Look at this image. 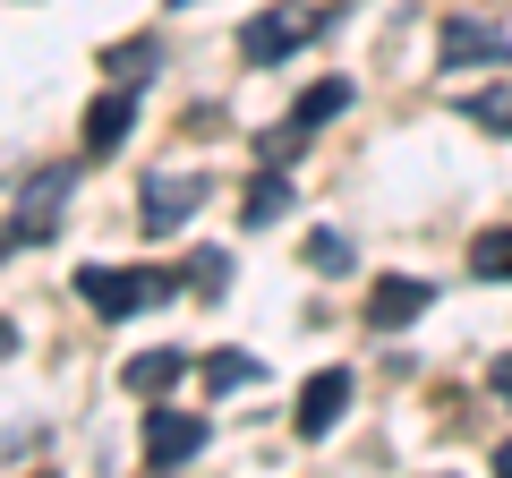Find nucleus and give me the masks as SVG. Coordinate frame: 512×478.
<instances>
[{
	"mask_svg": "<svg viewBox=\"0 0 512 478\" xmlns=\"http://www.w3.org/2000/svg\"><path fill=\"white\" fill-rule=\"evenodd\" d=\"M77 291H86L94 316H137V308H154V299L171 291V274H120V265H94V274H77Z\"/></svg>",
	"mask_w": 512,
	"mask_h": 478,
	"instance_id": "1",
	"label": "nucleus"
},
{
	"mask_svg": "<svg viewBox=\"0 0 512 478\" xmlns=\"http://www.w3.org/2000/svg\"><path fill=\"white\" fill-rule=\"evenodd\" d=\"M436 52L453 60V69H495V60H512V43H504V26H487V18H444Z\"/></svg>",
	"mask_w": 512,
	"mask_h": 478,
	"instance_id": "2",
	"label": "nucleus"
},
{
	"mask_svg": "<svg viewBox=\"0 0 512 478\" xmlns=\"http://www.w3.org/2000/svg\"><path fill=\"white\" fill-rule=\"evenodd\" d=\"M427 299H436V291H427L419 274H384L376 291H367V325H376V333H402V325H419V316H427Z\"/></svg>",
	"mask_w": 512,
	"mask_h": 478,
	"instance_id": "3",
	"label": "nucleus"
},
{
	"mask_svg": "<svg viewBox=\"0 0 512 478\" xmlns=\"http://www.w3.org/2000/svg\"><path fill=\"white\" fill-rule=\"evenodd\" d=\"M342 410H350V368H325L308 393H299L291 419H299V436H333V427H342Z\"/></svg>",
	"mask_w": 512,
	"mask_h": 478,
	"instance_id": "4",
	"label": "nucleus"
},
{
	"mask_svg": "<svg viewBox=\"0 0 512 478\" xmlns=\"http://www.w3.org/2000/svg\"><path fill=\"white\" fill-rule=\"evenodd\" d=\"M205 453V419H188V410H154L146 419V461L154 470H171V461Z\"/></svg>",
	"mask_w": 512,
	"mask_h": 478,
	"instance_id": "5",
	"label": "nucleus"
},
{
	"mask_svg": "<svg viewBox=\"0 0 512 478\" xmlns=\"http://www.w3.org/2000/svg\"><path fill=\"white\" fill-rule=\"evenodd\" d=\"M299 35H308V26H299V9H265V18L239 26V60H256V69H265V60L299 52Z\"/></svg>",
	"mask_w": 512,
	"mask_h": 478,
	"instance_id": "6",
	"label": "nucleus"
},
{
	"mask_svg": "<svg viewBox=\"0 0 512 478\" xmlns=\"http://www.w3.org/2000/svg\"><path fill=\"white\" fill-rule=\"evenodd\" d=\"M197 197H205L197 180H171V171H163V180H146V205H137V222H146V231H180V222L197 214Z\"/></svg>",
	"mask_w": 512,
	"mask_h": 478,
	"instance_id": "7",
	"label": "nucleus"
},
{
	"mask_svg": "<svg viewBox=\"0 0 512 478\" xmlns=\"http://www.w3.org/2000/svg\"><path fill=\"white\" fill-rule=\"evenodd\" d=\"M128 120H137V103H128V86L94 94V111H86V154H120V146H128Z\"/></svg>",
	"mask_w": 512,
	"mask_h": 478,
	"instance_id": "8",
	"label": "nucleus"
},
{
	"mask_svg": "<svg viewBox=\"0 0 512 478\" xmlns=\"http://www.w3.org/2000/svg\"><path fill=\"white\" fill-rule=\"evenodd\" d=\"M60 197H69V171H43V180L26 188V205H18V231H9V239H52Z\"/></svg>",
	"mask_w": 512,
	"mask_h": 478,
	"instance_id": "9",
	"label": "nucleus"
},
{
	"mask_svg": "<svg viewBox=\"0 0 512 478\" xmlns=\"http://www.w3.org/2000/svg\"><path fill=\"white\" fill-rule=\"evenodd\" d=\"M180 376H188V359H180V350H137V359L120 368V385H128V393H171Z\"/></svg>",
	"mask_w": 512,
	"mask_h": 478,
	"instance_id": "10",
	"label": "nucleus"
},
{
	"mask_svg": "<svg viewBox=\"0 0 512 478\" xmlns=\"http://www.w3.org/2000/svg\"><path fill=\"white\" fill-rule=\"evenodd\" d=\"M282 214H291V180H282V171L248 180V205H239V222H256V231H265V222H282Z\"/></svg>",
	"mask_w": 512,
	"mask_h": 478,
	"instance_id": "11",
	"label": "nucleus"
},
{
	"mask_svg": "<svg viewBox=\"0 0 512 478\" xmlns=\"http://www.w3.org/2000/svg\"><path fill=\"white\" fill-rule=\"evenodd\" d=\"M333 111H350V86H342V77H325V86H308V94H299L291 129H316V120H333Z\"/></svg>",
	"mask_w": 512,
	"mask_h": 478,
	"instance_id": "12",
	"label": "nucleus"
},
{
	"mask_svg": "<svg viewBox=\"0 0 512 478\" xmlns=\"http://www.w3.org/2000/svg\"><path fill=\"white\" fill-rule=\"evenodd\" d=\"M256 376H265V368H256L248 350H214V359H205V385H214V393H239V385H256Z\"/></svg>",
	"mask_w": 512,
	"mask_h": 478,
	"instance_id": "13",
	"label": "nucleus"
},
{
	"mask_svg": "<svg viewBox=\"0 0 512 478\" xmlns=\"http://www.w3.org/2000/svg\"><path fill=\"white\" fill-rule=\"evenodd\" d=\"M103 69L120 77V86H137V77L154 69V43H146V35H128V43H111V52H103Z\"/></svg>",
	"mask_w": 512,
	"mask_h": 478,
	"instance_id": "14",
	"label": "nucleus"
},
{
	"mask_svg": "<svg viewBox=\"0 0 512 478\" xmlns=\"http://www.w3.org/2000/svg\"><path fill=\"white\" fill-rule=\"evenodd\" d=\"M222 282H231V257H222V248H197V257H188V291L222 299Z\"/></svg>",
	"mask_w": 512,
	"mask_h": 478,
	"instance_id": "15",
	"label": "nucleus"
},
{
	"mask_svg": "<svg viewBox=\"0 0 512 478\" xmlns=\"http://www.w3.org/2000/svg\"><path fill=\"white\" fill-rule=\"evenodd\" d=\"M470 265H478V274H487V282H512V231H478Z\"/></svg>",
	"mask_w": 512,
	"mask_h": 478,
	"instance_id": "16",
	"label": "nucleus"
},
{
	"mask_svg": "<svg viewBox=\"0 0 512 478\" xmlns=\"http://www.w3.org/2000/svg\"><path fill=\"white\" fill-rule=\"evenodd\" d=\"M308 265H316V274H350V239L342 231H316L308 239Z\"/></svg>",
	"mask_w": 512,
	"mask_h": 478,
	"instance_id": "17",
	"label": "nucleus"
},
{
	"mask_svg": "<svg viewBox=\"0 0 512 478\" xmlns=\"http://www.w3.org/2000/svg\"><path fill=\"white\" fill-rule=\"evenodd\" d=\"M461 111H470V120H487L495 137H512V94H470Z\"/></svg>",
	"mask_w": 512,
	"mask_h": 478,
	"instance_id": "18",
	"label": "nucleus"
},
{
	"mask_svg": "<svg viewBox=\"0 0 512 478\" xmlns=\"http://www.w3.org/2000/svg\"><path fill=\"white\" fill-rule=\"evenodd\" d=\"M495 393H504V402H512V350H504V359H495Z\"/></svg>",
	"mask_w": 512,
	"mask_h": 478,
	"instance_id": "19",
	"label": "nucleus"
},
{
	"mask_svg": "<svg viewBox=\"0 0 512 478\" xmlns=\"http://www.w3.org/2000/svg\"><path fill=\"white\" fill-rule=\"evenodd\" d=\"M9 350H18V325H0V359H9Z\"/></svg>",
	"mask_w": 512,
	"mask_h": 478,
	"instance_id": "20",
	"label": "nucleus"
},
{
	"mask_svg": "<svg viewBox=\"0 0 512 478\" xmlns=\"http://www.w3.org/2000/svg\"><path fill=\"white\" fill-rule=\"evenodd\" d=\"M495 470H512V444H504V453H495Z\"/></svg>",
	"mask_w": 512,
	"mask_h": 478,
	"instance_id": "21",
	"label": "nucleus"
}]
</instances>
